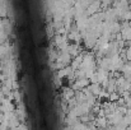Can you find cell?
Instances as JSON below:
<instances>
[{
  "label": "cell",
  "mask_w": 131,
  "mask_h": 130,
  "mask_svg": "<svg viewBox=\"0 0 131 130\" xmlns=\"http://www.w3.org/2000/svg\"><path fill=\"white\" fill-rule=\"evenodd\" d=\"M99 8H101V1H99V0H93V1L90 3V5L87 8L88 14H94V13H97V12L99 10Z\"/></svg>",
  "instance_id": "6da1fadb"
}]
</instances>
